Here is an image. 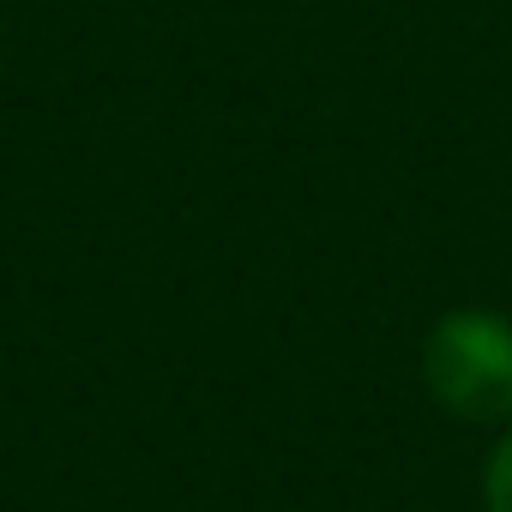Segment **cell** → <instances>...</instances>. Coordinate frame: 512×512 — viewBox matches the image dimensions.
I'll list each match as a JSON object with an SVG mask.
<instances>
[{"label": "cell", "instance_id": "6da1fadb", "mask_svg": "<svg viewBox=\"0 0 512 512\" xmlns=\"http://www.w3.org/2000/svg\"><path fill=\"white\" fill-rule=\"evenodd\" d=\"M422 380L464 422L512 416V326L494 314H446L422 344Z\"/></svg>", "mask_w": 512, "mask_h": 512}, {"label": "cell", "instance_id": "7a4b0ae2", "mask_svg": "<svg viewBox=\"0 0 512 512\" xmlns=\"http://www.w3.org/2000/svg\"><path fill=\"white\" fill-rule=\"evenodd\" d=\"M488 512H512V434L488 458Z\"/></svg>", "mask_w": 512, "mask_h": 512}]
</instances>
